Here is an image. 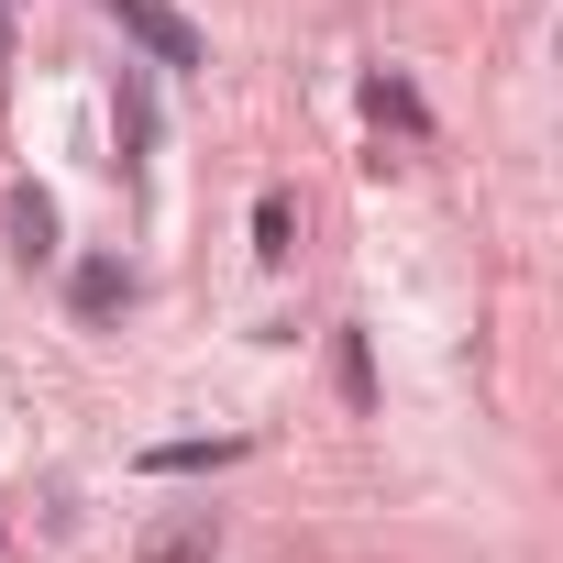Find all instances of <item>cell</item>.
<instances>
[{
  "instance_id": "3",
  "label": "cell",
  "mask_w": 563,
  "mask_h": 563,
  "mask_svg": "<svg viewBox=\"0 0 563 563\" xmlns=\"http://www.w3.org/2000/svg\"><path fill=\"white\" fill-rule=\"evenodd\" d=\"M210 552H221V519L210 508H177V519L144 530V563H210Z\"/></svg>"
},
{
  "instance_id": "5",
  "label": "cell",
  "mask_w": 563,
  "mask_h": 563,
  "mask_svg": "<svg viewBox=\"0 0 563 563\" xmlns=\"http://www.w3.org/2000/svg\"><path fill=\"white\" fill-rule=\"evenodd\" d=\"M254 254H265V265H288V254H299V199H288V188H265V199H254Z\"/></svg>"
},
{
  "instance_id": "4",
  "label": "cell",
  "mask_w": 563,
  "mask_h": 563,
  "mask_svg": "<svg viewBox=\"0 0 563 563\" xmlns=\"http://www.w3.org/2000/svg\"><path fill=\"white\" fill-rule=\"evenodd\" d=\"M67 299H78V321H122V310H133V265H122V254H89Z\"/></svg>"
},
{
  "instance_id": "7",
  "label": "cell",
  "mask_w": 563,
  "mask_h": 563,
  "mask_svg": "<svg viewBox=\"0 0 563 563\" xmlns=\"http://www.w3.org/2000/svg\"><path fill=\"white\" fill-rule=\"evenodd\" d=\"M332 376H343V409H376V354H365V332H332Z\"/></svg>"
},
{
  "instance_id": "8",
  "label": "cell",
  "mask_w": 563,
  "mask_h": 563,
  "mask_svg": "<svg viewBox=\"0 0 563 563\" xmlns=\"http://www.w3.org/2000/svg\"><path fill=\"white\" fill-rule=\"evenodd\" d=\"M155 475H199V464H243V442H155Z\"/></svg>"
},
{
  "instance_id": "6",
  "label": "cell",
  "mask_w": 563,
  "mask_h": 563,
  "mask_svg": "<svg viewBox=\"0 0 563 563\" xmlns=\"http://www.w3.org/2000/svg\"><path fill=\"white\" fill-rule=\"evenodd\" d=\"M365 111H376V122H398V133H431V111H420V89H409L398 67H376V78H365Z\"/></svg>"
},
{
  "instance_id": "9",
  "label": "cell",
  "mask_w": 563,
  "mask_h": 563,
  "mask_svg": "<svg viewBox=\"0 0 563 563\" xmlns=\"http://www.w3.org/2000/svg\"><path fill=\"white\" fill-rule=\"evenodd\" d=\"M0 45H12V0H0Z\"/></svg>"
},
{
  "instance_id": "2",
  "label": "cell",
  "mask_w": 563,
  "mask_h": 563,
  "mask_svg": "<svg viewBox=\"0 0 563 563\" xmlns=\"http://www.w3.org/2000/svg\"><path fill=\"white\" fill-rule=\"evenodd\" d=\"M0 232H12L23 265H56V199H45V188H12V199H0Z\"/></svg>"
},
{
  "instance_id": "1",
  "label": "cell",
  "mask_w": 563,
  "mask_h": 563,
  "mask_svg": "<svg viewBox=\"0 0 563 563\" xmlns=\"http://www.w3.org/2000/svg\"><path fill=\"white\" fill-rule=\"evenodd\" d=\"M100 12H111V23H122V34L155 56V67H177V78H188V67H210L199 23H188V12H166V0H100Z\"/></svg>"
}]
</instances>
